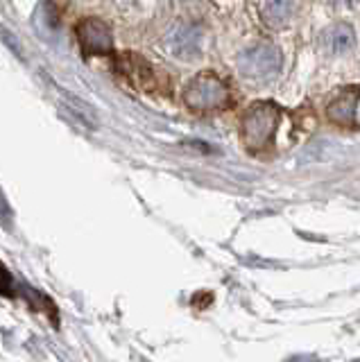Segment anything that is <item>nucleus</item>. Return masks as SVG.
I'll use <instances>...</instances> for the list:
<instances>
[{
  "instance_id": "1",
  "label": "nucleus",
  "mask_w": 360,
  "mask_h": 362,
  "mask_svg": "<svg viewBox=\"0 0 360 362\" xmlns=\"http://www.w3.org/2000/svg\"><path fill=\"white\" fill-rule=\"evenodd\" d=\"M281 111L274 102H254L240 118V136L247 150L265 152L274 145Z\"/></svg>"
},
{
  "instance_id": "2",
  "label": "nucleus",
  "mask_w": 360,
  "mask_h": 362,
  "mask_svg": "<svg viewBox=\"0 0 360 362\" xmlns=\"http://www.w3.org/2000/svg\"><path fill=\"white\" fill-rule=\"evenodd\" d=\"M184 105L195 113L222 111L231 105V88L218 75L197 73L184 88Z\"/></svg>"
},
{
  "instance_id": "3",
  "label": "nucleus",
  "mask_w": 360,
  "mask_h": 362,
  "mask_svg": "<svg viewBox=\"0 0 360 362\" xmlns=\"http://www.w3.org/2000/svg\"><path fill=\"white\" fill-rule=\"evenodd\" d=\"M114 68L129 86L141 90V93H161L163 88H168L163 73L156 71V68L150 62H145L141 54H134V52L116 54Z\"/></svg>"
},
{
  "instance_id": "4",
  "label": "nucleus",
  "mask_w": 360,
  "mask_h": 362,
  "mask_svg": "<svg viewBox=\"0 0 360 362\" xmlns=\"http://www.w3.org/2000/svg\"><path fill=\"white\" fill-rule=\"evenodd\" d=\"M236 66L238 71L247 77V79H254V82H267L272 79L279 68H281V52L274 48V45H267V43H258L247 48L238 54L236 59Z\"/></svg>"
},
{
  "instance_id": "5",
  "label": "nucleus",
  "mask_w": 360,
  "mask_h": 362,
  "mask_svg": "<svg viewBox=\"0 0 360 362\" xmlns=\"http://www.w3.org/2000/svg\"><path fill=\"white\" fill-rule=\"evenodd\" d=\"M75 37L80 48L86 57H107L114 52V39H111V30L105 21L100 18H82L75 25Z\"/></svg>"
},
{
  "instance_id": "6",
  "label": "nucleus",
  "mask_w": 360,
  "mask_h": 362,
  "mask_svg": "<svg viewBox=\"0 0 360 362\" xmlns=\"http://www.w3.org/2000/svg\"><path fill=\"white\" fill-rule=\"evenodd\" d=\"M163 45L179 59H195L202 48V28L195 23L179 21L168 30Z\"/></svg>"
},
{
  "instance_id": "7",
  "label": "nucleus",
  "mask_w": 360,
  "mask_h": 362,
  "mask_svg": "<svg viewBox=\"0 0 360 362\" xmlns=\"http://www.w3.org/2000/svg\"><path fill=\"white\" fill-rule=\"evenodd\" d=\"M360 100V86H347L337 90V95L326 105V118L337 127H356V107Z\"/></svg>"
},
{
  "instance_id": "8",
  "label": "nucleus",
  "mask_w": 360,
  "mask_h": 362,
  "mask_svg": "<svg viewBox=\"0 0 360 362\" xmlns=\"http://www.w3.org/2000/svg\"><path fill=\"white\" fill-rule=\"evenodd\" d=\"M354 41H356V34H354L352 25H347V23L331 25L322 34V45L329 54H342L347 50H352Z\"/></svg>"
},
{
  "instance_id": "9",
  "label": "nucleus",
  "mask_w": 360,
  "mask_h": 362,
  "mask_svg": "<svg viewBox=\"0 0 360 362\" xmlns=\"http://www.w3.org/2000/svg\"><path fill=\"white\" fill-rule=\"evenodd\" d=\"M292 14L290 0H267L261 7V18L265 21L267 28H284Z\"/></svg>"
},
{
  "instance_id": "10",
  "label": "nucleus",
  "mask_w": 360,
  "mask_h": 362,
  "mask_svg": "<svg viewBox=\"0 0 360 362\" xmlns=\"http://www.w3.org/2000/svg\"><path fill=\"white\" fill-rule=\"evenodd\" d=\"M0 292L5 297H16V288H14V276L9 274V269L0 263Z\"/></svg>"
},
{
  "instance_id": "11",
  "label": "nucleus",
  "mask_w": 360,
  "mask_h": 362,
  "mask_svg": "<svg viewBox=\"0 0 360 362\" xmlns=\"http://www.w3.org/2000/svg\"><path fill=\"white\" fill-rule=\"evenodd\" d=\"M0 220H3L5 224L12 222V209H9L7 199L3 197V192H0Z\"/></svg>"
},
{
  "instance_id": "12",
  "label": "nucleus",
  "mask_w": 360,
  "mask_h": 362,
  "mask_svg": "<svg viewBox=\"0 0 360 362\" xmlns=\"http://www.w3.org/2000/svg\"><path fill=\"white\" fill-rule=\"evenodd\" d=\"M0 37H3V41L12 48V52H16V54H21V48H18V41H14V34H9L5 28H0Z\"/></svg>"
},
{
  "instance_id": "13",
  "label": "nucleus",
  "mask_w": 360,
  "mask_h": 362,
  "mask_svg": "<svg viewBox=\"0 0 360 362\" xmlns=\"http://www.w3.org/2000/svg\"><path fill=\"white\" fill-rule=\"evenodd\" d=\"M326 3H331V5H344V3H352V0H326Z\"/></svg>"
}]
</instances>
